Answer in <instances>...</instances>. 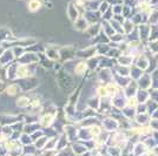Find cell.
<instances>
[{
	"instance_id": "7c38bea8",
	"label": "cell",
	"mask_w": 158,
	"mask_h": 156,
	"mask_svg": "<svg viewBox=\"0 0 158 156\" xmlns=\"http://www.w3.org/2000/svg\"><path fill=\"white\" fill-rule=\"evenodd\" d=\"M19 92H20L19 86L15 85V84H13V85H10L6 88V93L8 94V95H11V96H13V95H17Z\"/></svg>"
},
{
	"instance_id": "9c48e42d",
	"label": "cell",
	"mask_w": 158,
	"mask_h": 156,
	"mask_svg": "<svg viewBox=\"0 0 158 156\" xmlns=\"http://www.w3.org/2000/svg\"><path fill=\"white\" fill-rule=\"evenodd\" d=\"M100 29H102V26H99V24H91L86 28V32H87V34H90L91 37H93V35H98Z\"/></svg>"
},
{
	"instance_id": "4fadbf2b",
	"label": "cell",
	"mask_w": 158,
	"mask_h": 156,
	"mask_svg": "<svg viewBox=\"0 0 158 156\" xmlns=\"http://www.w3.org/2000/svg\"><path fill=\"white\" fill-rule=\"evenodd\" d=\"M136 120H137V122L139 124H144L146 122H149V116L146 115V113H144V114H138Z\"/></svg>"
},
{
	"instance_id": "ffe728a7",
	"label": "cell",
	"mask_w": 158,
	"mask_h": 156,
	"mask_svg": "<svg viewBox=\"0 0 158 156\" xmlns=\"http://www.w3.org/2000/svg\"><path fill=\"white\" fill-rule=\"evenodd\" d=\"M2 52H4V51H2V48H0V57H1V54H2Z\"/></svg>"
},
{
	"instance_id": "6da1fadb",
	"label": "cell",
	"mask_w": 158,
	"mask_h": 156,
	"mask_svg": "<svg viewBox=\"0 0 158 156\" xmlns=\"http://www.w3.org/2000/svg\"><path fill=\"white\" fill-rule=\"evenodd\" d=\"M66 13H67V17H69V19L71 20L72 22H74L76 20L79 18V11L77 10V7L74 4H69L67 5V8H66Z\"/></svg>"
},
{
	"instance_id": "30bf717a",
	"label": "cell",
	"mask_w": 158,
	"mask_h": 156,
	"mask_svg": "<svg viewBox=\"0 0 158 156\" xmlns=\"http://www.w3.org/2000/svg\"><path fill=\"white\" fill-rule=\"evenodd\" d=\"M133 21L130 19H125V21L122 24V28H123V33H126V34H129V33H131V31L133 29Z\"/></svg>"
},
{
	"instance_id": "5b68a950",
	"label": "cell",
	"mask_w": 158,
	"mask_h": 156,
	"mask_svg": "<svg viewBox=\"0 0 158 156\" xmlns=\"http://www.w3.org/2000/svg\"><path fill=\"white\" fill-rule=\"evenodd\" d=\"M136 65H137V67H138L140 71H145L148 67H149V60H148V58L145 57L144 54L142 55V54H139L138 57V60H137V62H136Z\"/></svg>"
},
{
	"instance_id": "7a4b0ae2",
	"label": "cell",
	"mask_w": 158,
	"mask_h": 156,
	"mask_svg": "<svg viewBox=\"0 0 158 156\" xmlns=\"http://www.w3.org/2000/svg\"><path fill=\"white\" fill-rule=\"evenodd\" d=\"M54 117H56L54 114H45L44 116L40 119V124H41V127H44V128H50L51 124L54 122Z\"/></svg>"
},
{
	"instance_id": "277c9868",
	"label": "cell",
	"mask_w": 158,
	"mask_h": 156,
	"mask_svg": "<svg viewBox=\"0 0 158 156\" xmlns=\"http://www.w3.org/2000/svg\"><path fill=\"white\" fill-rule=\"evenodd\" d=\"M73 24H74V28L78 31H86V28L89 27V22L84 17H79Z\"/></svg>"
},
{
	"instance_id": "3957f363",
	"label": "cell",
	"mask_w": 158,
	"mask_h": 156,
	"mask_svg": "<svg viewBox=\"0 0 158 156\" xmlns=\"http://www.w3.org/2000/svg\"><path fill=\"white\" fill-rule=\"evenodd\" d=\"M103 126H104V128L107 130H114L118 128V121H116V120H113L111 117H106L104 119V121H103Z\"/></svg>"
},
{
	"instance_id": "e0dca14e",
	"label": "cell",
	"mask_w": 158,
	"mask_h": 156,
	"mask_svg": "<svg viewBox=\"0 0 158 156\" xmlns=\"http://www.w3.org/2000/svg\"><path fill=\"white\" fill-rule=\"evenodd\" d=\"M13 52H14V57L15 58H18V57H23L24 55V48L20 46V47H15V48H13Z\"/></svg>"
},
{
	"instance_id": "d6986e66",
	"label": "cell",
	"mask_w": 158,
	"mask_h": 156,
	"mask_svg": "<svg viewBox=\"0 0 158 156\" xmlns=\"http://www.w3.org/2000/svg\"><path fill=\"white\" fill-rule=\"evenodd\" d=\"M107 8H109V4H107V2L102 1V2L99 4V10H100V13H104Z\"/></svg>"
},
{
	"instance_id": "52a82bcc",
	"label": "cell",
	"mask_w": 158,
	"mask_h": 156,
	"mask_svg": "<svg viewBox=\"0 0 158 156\" xmlns=\"http://www.w3.org/2000/svg\"><path fill=\"white\" fill-rule=\"evenodd\" d=\"M87 68H89V66H87V62L85 61H81V62H79L74 67V73L77 74V75H84L87 71Z\"/></svg>"
},
{
	"instance_id": "5bb4252c",
	"label": "cell",
	"mask_w": 158,
	"mask_h": 156,
	"mask_svg": "<svg viewBox=\"0 0 158 156\" xmlns=\"http://www.w3.org/2000/svg\"><path fill=\"white\" fill-rule=\"evenodd\" d=\"M149 20L152 25H157L158 24V11H152L151 13L149 14Z\"/></svg>"
},
{
	"instance_id": "2e32d148",
	"label": "cell",
	"mask_w": 158,
	"mask_h": 156,
	"mask_svg": "<svg viewBox=\"0 0 158 156\" xmlns=\"http://www.w3.org/2000/svg\"><path fill=\"white\" fill-rule=\"evenodd\" d=\"M118 74L120 76H124V78H125V76H127V75L130 74V69H129L126 66H123V67L120 66L118 68Z\"/></svg>"
},
{
	"instance_id": "8fae6325",
	"label": "cell",
	"mask_w": 158,
	"mask_h": 156,
	"mask_svg": "<svg viewBox=\"0 0 158 156\" xmlns=\"http://www.w3.org/2000/svg\"><path fill=\"white\" fill-rule=\"evenodd\" d=\"M30 104H31V101L26 96H21V98H19L17 100V106L20 107V108H27Z\"/></svg>"
},
{
	"instance_id": "8992f818",
	"label": "cell",
	"mask_w": 158,
	"mask_h": 156,
	"mask_svg": "<svg viewBox=\"0 0 158 156\" xmlns=\"http://www.w3.org/2000/svg\"><path fill=\"white\" fill-rule=\"evenodd\" d=\"M41 1L40 0H30L28 1V4H27V8H28V11L30 12H37V11H39L40 8H41Z\"/></svg>"
},
{
	"instance_id": "ac0fdd59",
	"label": "cell",
	"mask_w": 158,
	"mask_h": 156,
	"mask_svg": "<svg viewBox=\"0 0 158 156\" xmlns=\"http://www.w3.org/2000/svg\"><path fill=\"white\" fill-rule=\"evenodd\" d=\"M150 49H151L152 53H158V39L155 40L153 42H150Z\"/></svg>"
},
{
	"instance_id": "ba28073f",
	"label": "cell",
	"mask_w": 158,
	"mask_h": 156,
	"mask_svg": "<svg viewBox=\"0 0 158 156\" xmlns=\"http://www.w3.org/2000/svg\"><path fill=\"white\" fill-rule=\"evenodd\" d=\"M46 57L50 60H58L60 58V54H59V51H57V48H54V47H50V48H47L46 49Z\"/></svg>"
},
{
	"instance_id": "44dd1931",
	"label": "cell",
	"mask_w": 158,
	"mask_h": 156,
	"mask_svg": "<svg viewBox=\"0 0 158 156\" xmlns=\"http://www.w3.org/2000/svg\"><path fill=\"white\" fill-rule=\"evenodd\" d=\"M1 87H2V82H0V88H1Z\"/></svg>"
},
{
	"instance_id": "9a60e30c",
	"label": "cell",
	"mask_w": 158,
	"mask_h": 156,
	"mask_svg": "<svg viewBox=\"0 0 158 156\" xmlns=\"http://www.w3.org/2000/svg\"><path fill=\"white\" fill-rule=\"evenodd\" d=\"M97 94H98L99 98H106L109 95V93L106 91V87L105 86H100L97 88Z\"/></svg>"
}]
</instances>
